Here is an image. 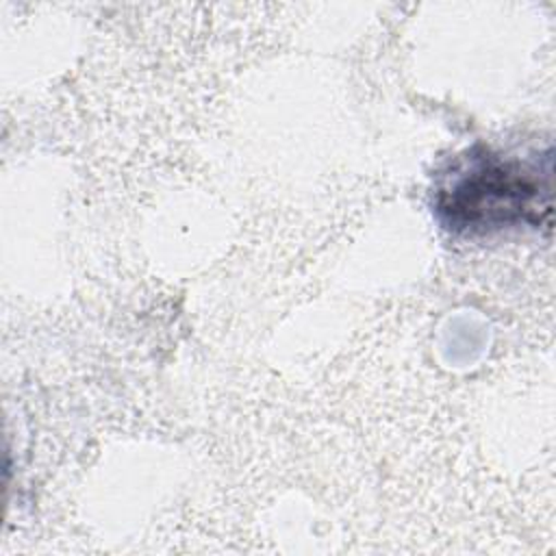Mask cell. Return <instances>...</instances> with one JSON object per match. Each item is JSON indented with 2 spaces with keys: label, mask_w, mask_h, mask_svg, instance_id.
Here are the masks:
<instances>
[{
  "label": "cell",
  "mask_w": 556,
  "mask_h": 556,
  "mask_svg": "<svg viewBox=\"0 0 556 556\" xmlns=\"http://www.w3.org/2000/svg\"><path fill=\"white\" fill-rule=\"evenodd\" d=\"M437 213L454 232H491L549 224L552 165L473 148L458 156L434 191Z\"/></svg>",
  "instance_id": "cell-1"
}]
</instances>
